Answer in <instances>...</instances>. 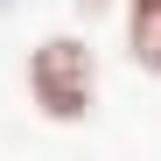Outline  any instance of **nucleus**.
<instances>
[{"label": "nucleus", "instance_id": "1", "mask_svg": "<svg viewBox=\"0 0 161 161\" xmlns=\"http://www.w3.org/2000/svg\"><path fill=\"white\" fill-rule=\"evenodd\" d=\"M21 91H28L35 119L42 126H84L98 112V42L77 35V28H56V35H35L28 56H21Z\"/></svg>", "mask_w": 161, "mask_h": 161}, {"label": "nucleus", "instance_id": "2", "mask_svg": "<svg viewBox=\"0 0 161 161\" xmlns=\"http://www.w3.org/2000/svg\"><path fill=\"white\" fill-rule=\"evenodd\" d=\"M119 42L140 77H161V0H119Z\"/></svg>", "mask_w": 161, "mask_h": 161}, {"label": "nucleus", "instance_id": "3", "mask_svg": "<svg viewBox=\"0 0 161 161\" xmlns=\"http://www.w3.org/2000/svg\"><path fill=\"white\" fill-rule=\"evenodd\" d=\"M77 21H98V14H119V0H70Z\"/></svg>", "mask_w": 161, "mask_h": 161}]
</instances>
